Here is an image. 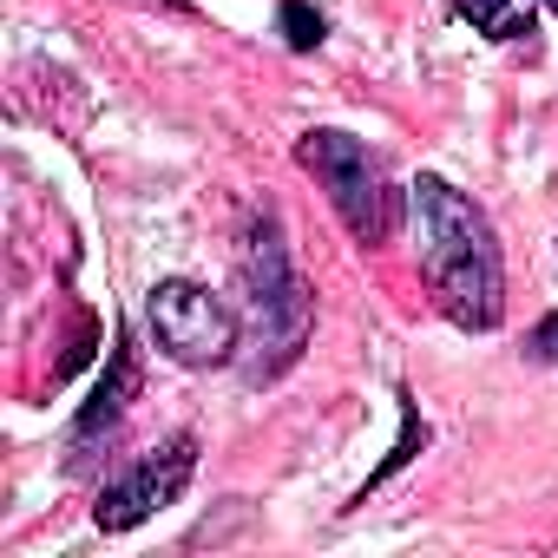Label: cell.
I'll return each instance as SVG.
<instances>
[{"instance_id":"cell-1","label":"cell","mask_w":558,"mask_h":558,"mask_svg":"<svg viewBox=\"0 0 558 558\" xmlns=\"http://www.w3.org/2000/svg\"><path fill=\"white\" fill-rule=\"evenodd\" d=\"M414 223H421V269L434 283V303L460 329H499L506 316V269L493 223L473 197H460L447 178H414L408 184Z\"/></svg>"},{"instance_id":"cell-2","label":"cell","mask_w":558,"mask_h":558,"mask_svg":"<svg viewBox=\"0 0 558 558\" xmlns=\"http://www.w3.org/2000/svg\"><path fill=\"white\" fill-rule=\"evenodd\" d=\"M296 158H303V171H316V178L329 184V204L342 210V223H349L362 243L395 236V223H401V191L388 184L381 158H375L362 138H349V132H310V138L296 145Z\"/></svg>"},{"instance_id":"cell-3","label":"cell","mask_w":558,"mask_h":558,"mask_svg":"<svg viewBox=\"0 0 558 558\" xmlns=\"http://www.w3.org/2000/svg\"><path fill=\"white\" fill-rule=\"evenodd\" d=\"M145 323H151V342H158L178 368H217V362H230V349H236V316H230L204 283H184V276H171V283L151 290Z\"/></svg>"},{"instance_id":"cell-4","label":"cell","mask_w":558,"mask_h":558,"mask_svg":"<svg viewBox=\"0 0 558 558\" xmlns=\"http://www.w3.org/2000/svg\"><path fill=\"white\" fill-rule=\"evenodd\" d=\"M243 276H250V316H256V342L276 349V368H283L303 336H310V296L290 269V250H283V230L263 223L250 236V256H243Z\"/></svg>"},{"instance_id":"cell-5","label":"cell","mask_w":558,"mask_h":558,"mask_svg":"<svg viewBox=\"0 0 558 558\" xmlns=\"http://www.w3.org/2000/svg\"><path fill=\"white\" fill-rule=\"evenodd\" d=\"M191 473H197V440H191V434L165 440V447L145 453L125 480H112V486L99 493V506H93L99 532H132V525H145L158 506H171V499L191 486Z\"/></svg>"},{"instance_id":"cell-6","label":"cell","mask_w":558,"mask_h":558,"mask_svg":"<svg viewBox=\"0 0 558 558\" xmlns=\"http://www.w3.org/2000/svg\"><path fill=\"white\" fill-rule=\"evenodd\" d=\"M453 14L473 21L486 40H525L532 34V0H453Z\"/></svg>"},{"instance_id":"cell-7","label":"cell","mask_w":558,"mask_h":558,"mask_svg":"<svg viewBox=\"0 0 558 558\" xmlns=\"http://www.w3.org/2000/svg\"><path fill=\"white\" fill-rule=\"evenodd\" d=\"M119 395H132V355H125V349H119V362H112V381H99V395H93L80 434H93L99 421H112V414H119Z\"/></svg>"},{"instance_id":"cell-8","label":"cell","mask_w":558,"mask_h":558,"mask_svg":"<svg viewBox=\"0 0 558 558\" xmlns=\"http://www.w3.org/2000/svg\"><path fill=\"white\" fill-rule=\"evenodd\" d=\"M283 40H290L296 53L323 47V14L310 8V0H283Z\"/></svg>"},{"instance_id":"cell-9","label":"cell","mask_w":558,"mask_h":558,"mask_svg":"<svg viewBox=\"0 0 558 558\" xmlns=\"http://www.w3.org/2000/svg\"><path fill=\"white\" fill-rule=\"evenodd\" d=\"M525 349H532V362H551V368H558V316H545Z\"/></svg>"},{"instance_id":"cell-10","label":"cell","mask_w":558,"mask_h":558,"mask_svg":"<svg viewBox=\"0 0 558 558\" xmlns=\"http://www.w3.org/2000/svg\"><path fill=\"white\" fill-rule=\"evenodd\" d=\"M545 8H551V14H558V0H545Z\"/></svg>"}]
</instances>
